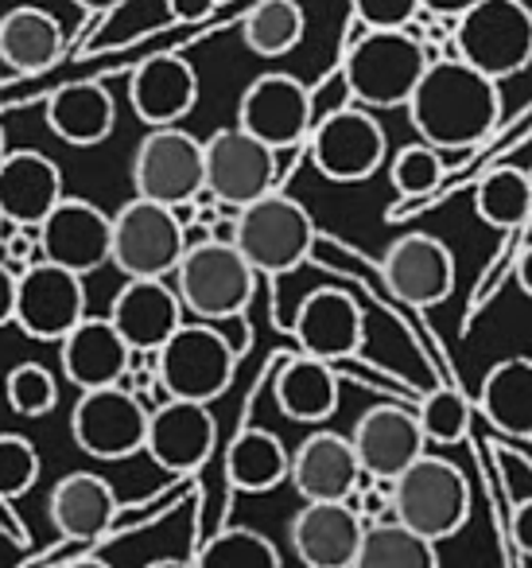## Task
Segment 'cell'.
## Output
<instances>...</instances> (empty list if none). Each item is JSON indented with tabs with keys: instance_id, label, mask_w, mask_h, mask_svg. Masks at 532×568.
Segmentation results:
<instances>
[{
	"instance_id": "681fc988",
	"label": "cell",
	"mask_w": 532,
	"mask_h": 568,
	"mask_svg": "<svg viewBox=\"0 0 532 568\" xmlns=\"http://www.w3.org/2000/svg\"><path fill=\"white\" fill-rule=\"evenodd\" d=\"M144 568H195V565H187V560H175V557H160V560H149Z\"/></svg>"
},
{
	"instance_id": "9a60e30c",
	"label": "cell",
	"mask_w": 532,
	"mask_h": 568,
	"mask_svg": "<svg viewBox=\"0 0 532 568\" xmlns=\"http://www.w3.org/2000/svg\"><path fill=\"white\" fill-rule=\"evenodd\" d=\"M35 234H40V257L66 273L90 276L94 268L110 265L113 214H105L86 199L63 195L55 211L35 226Z\"/></svg>"
},
{
	"instance_id": "f1b7e54d",
	"label": "cell",
	"mask_w": 532,
	"mask_h": 568,
	"mask_svg": "<svg viewBox=\"0 0 532 568\" xmlns=\"http://www.w3.org/2000/svg\"><path fill=\"white\" fill-rule=\"evenodd\" d=\"M478 409L498 433L532 440V355H509L493 363L478 389Z\"/></svg>"
},
{
	"instance_id": "6da1fadb",
	"label": "cell",
	"mask_w": 532,
	"mask_h": 568,
	"mask_svg": "<svg viewBox=\"0 0 532 568\" xmlns=\"http://www.w3.org/2000/svg\"><path fill=\"white\" fill-rule=\"evenodd\" d=\"M405 110L423 144L439 152H467L498 129L501 90L462 59L443 55L423 67Z\"/></svg>"
},
{
	"instance_id": "f907efd6",
	"label": "cell",
	"mask_w": 532,
	"mask_h": 568,
	"mask_svg": "<svg viewBox=\"0 0 532 568\" xmlns=\"http://www.w3.org/2000/svg\"><path fill=\"white\" fill-rule=\"evenodd\" d=\"M4 152H9V144H4V129H0V156H4Z\"/></svg>"
},
{
	"instance_id": "4fadbf2b",
	"label": "cell",
	"mask_w": 532,
	"mask_h": 568,
	"mask_svg": "<svg viewBox=\"0 0 532 568\" xmlns=\"http://www.w3.org/2000/svg\"><path fill=\"white\" fill-rule=\"evenodd\" d=\"M86 276L66 273L51 261H35L17 273V312L12 324L40 343H59L86 316Z\"/></svg>"
},
{
	"instance_id": "484cf974",
	"label": "cell",
	"mask_w": 532,
	"mask_h": 568,
	"mask_svg": "<svg viewBox=\"0 0 532 568\" xmlns=\"http://www.w3.org/2000/svg\"><path fill=\"white\" fill-rule=\"evenodd\" d=\"M51 526L66 537V541H98L110 534L113 518H117V495L113 487L94 471H71L55 483L48 498Z\"/></svg>"
},
{
	"instance_id": "b9f144b4",
	"label": "cell",
	"mask_w": 532,
	"mask_h": 568,
	"mask_svg": "<svg viewBox=\"0 0 532 568\" xmlns=\"http://www.w3.org/2000/svg\"><path fill=\"white\" fill-rule=\"evenodd\" d=\"M164 4H167V17L180 20V24H203L218 9V0H164Z\"/></svg>"
},
{
	"instance_id": "d4e9b609",
	"label": "cell",
	"mask_w": 532,
	"mask_h": 568,
	"mask_svg": "<svg viewBox=\"0 0 532 568\" xmlns=\"http://www.w3.org/2000/svg\"><path fill=\"white\" fill-rule=\"evenodd\" d=\"M133 113L149 129L180 125L198 102V74L180 55H152L129 79Z\"/></svg>"
},
{
	"instance_id": "8fae6325",
	"label": "cell",
	"mask_w": 532,
	"mask_h": 568,
	"mask_svg": "<svg viewBox=\"0 0 532 568\" xmlns=\"http://www.w3.org/2000/svg\"><path fill=\"white\" fill-rule=\"evenodd\" d=\"M307 141H311V164L330 183L369 180L389 156L385 129L361 105H342V110L327 113L319 125H311Z\"/></svg>"
},
{
	"instance_id": "9c48e42d",
	"label": "cell",
	"mask_w": 532,
	"mask_h": 568,
	"mask_svg": "<svg viewBox=\"0 0 532 568\" xmlns=\"http://www.w3.org/2000/svg\"><path fill=\"white\" fill-rule=\"evenodd\" d=\"M136 199L180 206L203 195V141L180 125L149 129L133 152Z\"/></svg>"
},
{
	"instance_id": "f6af8a7d",
	"label": "cell",
	"mask_w": 532,
	"mask_h": 568,
	"mask_svg": "<svg viewBox=\"0 0 532 568\" xmlns=\"http://www.w3.org/2000/svg\"><path fill=\"white\" fill-rule=\"evenodd\" d=\"M470 4H478V0H420V12H423V17L451 20V24H454V20H459Z\"/></svg>"
},
{
	"instance_id": "44dd1931",
	"label": "cell",
	"mask_w": 532,
	"mask_h": 568,
	"mask_svg": "<svg viewBox=\"0 0 532 568\" xmlns=\"http://www.w3.org/2000/svg\"><path fill=\"white\" fill-rule=\"evenodd\" d=\"M366 521L350 503H304L288 521V541L304 568H350Z\"/></svg>"
},
{
	"instance_id": "bcb514c9",
	"label": "cell",
	"mask_w": 532,
	"mask_h": 568,
	"mask_svg": "<svg viewBox=\"0 0 532 568\" xmlns=\"http://www.w3.org/2000/svg\"><path fill=\"white\" fill-rule=\"evenodd\" d=\"M513 273H516V284H521V293L532 301V245L521 253V257H516V268H513Z\"/></svg>"
},
{
	"instance_id": "1f68e13d",
	"label": "cell",
	"mask_w": 532,
	"mask_h": 568,
	"mask_svg": "<svg viewBox=\"0 0 532 568\" xmlns=\"http://www.w3.org/2000/svg\"><path fill=\"white\" fill-rule=\"evenodd\" d=\"M350 568H439V552L436 541L412 534L400 521H374L361 534Z\"/></svg>"
},
{
	"instance_id": "c3c4849f",
	"label": "cell",
	"mask_w": 532,
	"mask_h": 568,
	"mask_svg": "<svg viewBox=\"0 0 532 568\" xmlns=\"http://www.w3.org/2000/svg\"><path fill=\"white\" fill-rule=\"evenodd\" d=\"M66 568H113L110 560H102V557H79V560H71Z\"/></svg>"
},
{
	"instance_id": "7402d4cb",
	"label": "cell",
	"mask_w": 532,
	"mask_h": 568,
	"mask_svg": "<svg viewBox=\"0 0 532 568\" xmlns=\"http://www.w3.org/2000/svg\"><path fill=\"white\" fill-rule=\"evenodd\" d=\"M59 363H63V378L82 394V389L121 386L133 366V351L110 324V316H82L59 339Z\"/></svg>"
},
{
	"instance_id": "603a6c76",
	"label": "cell",
	"mask_w": 532,
	"mask_h": 568,
	"mask_svg": "<svg viewBox=\"0 0 532 568\" xmlns=\"http://www.w3.org/2000/svg\"><path fill=\"white\" fill-rule=\"evenodd\" d=\"M361 467L350 448V436L311 433L288 459V483L304 503H342L358 490Z\"/></svg>"
},
{
	"instance_id": "ba28073f",
	"label": "cell",
	"mask_w": 532,
	"mask_h": 568,
	"mask_svg": "<svg viewBox=\"0 0 532 568\" xmlns=\"http://www.w3.org/2000/svg\"><path fill=\"white\" fill-rule=\"evenodd\" d=\"M183 250H187V230L180 226L172 206H160L152 199H129L113 214L110 265H117L129 281L175 273Z\"/></svg>"
},
{
	"instance_id": "3957f363",
	"label": "cell",
	"mask_w": 532,
	"mask_h": 568,
	"mask_svg": "<svg viewBox=\"0 0 532 568\" xmlns=\"http://www.w3.org/2000/svg\"><path fill=\"white\" fill-rule=\"evenodd\" d=\"M451 51L501 82L532 63V9L524 0H478L451 24Z\"/></svg>"
},
{
	"instance_id": "d6a6232c",
	"label": "cell",
	"mask_w": 532,
	"mask_h": 568,
	"mask_svg": "<svg viewBox=\"0 0 532 568\" xmlns=\"http://www.w3.org/2000/svg\"><path fill=\"white\" fill-rule=\"evenodd\" d=\"M307 17L296 0H257L242 24V40L253 55L280 59L304 43Z\"/></svg>"
},
{
	"instance_id": "d6986e66",
	"label": "cell",
	"mask_w": 532,
	"mask_h": 568,
	"mask_svg": "<svg viewBox=\"0 0 532 568\" xmlns=\"http://www.w3.org/2000/svg\"><path fill=\"white\" fill-rule=\"evenodd\" d=\"M291 332H296L299 355L323 358V363L335 366L361 351L366 320H361V308L350 293H342V288H315L299 304Z\"/></svg>"
},
{
	"instance_id": "5bb4252c",
	"label": "cell",
	"mask_w": 532,
	"mask_h": 568,
	"mask_svg": "<svg viewBox=\"0 0 532 568\" xmlns=\"http://www.w3.org/2000/svg\"><path fill=\"white\" fill-rule=\"evenodd\" d=\"M237 129L257 136L273 152L296 149L311 133V94L296 74H260L237 102Z\"/></svg>"
},
{
	"instance_id": "f546056e",
	"label": "cell",
	"mask_w": 532,
	"mask_h": 568,
	"mask_svg": "<svg viewBox=\"0 0 532 568\" xmlns=\"http://www.w3.org/2000/svg\"><path fill=\"white\" fill-rule=\"evenodd\" d=\"M273 394L288 420L323 425V420H330L338 409V374H335V366L323 363V358L291 355V358H284L280 374H276Z\"/></svg>"
},
{
	"instance_id": "4316f807",
	"label": "cell",
	"mask_w": 532,
	"mask_h": 568,
	"mask_svg": "<svg viewBox=\"0 0 532 568\" xmlns=\"http://www.w3.org/2000/svg\"><path fill=\"white\" fill-rule=\"evenodd\" d=\"M43 121L63 144L94 149L110 141L117 125V102L102 82H66L43 105Z\"/></svg>"
},
{
	"instance_id": "277c9868",
	"label": "cell",
	"mask_w": 532,
	"mask_h": 568,
	"mask_svg": "<svg viewBox=\"0 0 532 568\" xmlns=\"http://www.w3.org/2000/svg\"><path fill=\"white\" fill-rule=\"evenodd\" d=\"M175 293H180L183 312H191L203 324H218V320L245 316L257 296V273L249 261L237 253V245L203 242L183 250L180 265H175Z\"/></svg>"
},
{
	"instance_id": "ffe728a7",
	"label": "cell",
	"mask_w": 532,
	"mask_h": 568,
	"mask_svg": "<svg viewBox=\"0 0 532 568\" xmlns=\"http://www.w3.org/2000/svg\"><path fill=\"white\" fill-rule=\"evenodd\" d=\"M110 324L117 327V335L129 343L133 355H156L183 324L180 293L164 276H136L113 296Z\"/></svg>"
},
{
	"instance_id": "7bdbcfd3",
	"label": "cell",
	"mask_w": 532,
	"mask_h": 568,
	"mask_svg": "<svg viewBox=\"0 0 532 568\" xmlns=\"http://www.w3.org/2000/svg\"><path fill=\"white\" fill-rule=\"evenodd\" d=\"M513 545L524 557H532V498L513 506Z\"/></svg>"
},
{
	"instance_id": "7c38bea8",
	"label": "cell",
	"mask_w": 532,
	"mask_h": 568,
	"mask_svg": "<svg viewBox=\"0 0 532 568\" xmlns=\"http://www.w3.org/2000/svg\"><path fill=\"white\" fill-rule=\"evenodd\" d=\"M276 187V152L245 129H218L203 141V191L222 206H249Z\"/></svg>"
},
{
	"instance_id": "30bf717a",
	"label": "cell",
	"mask_w": 532,
	"mask_h": 568,
	"mask_svg": "<svg viewBox=\"0 0 532 568\" xmlns=\"http://www.w3.org/2000/svg\"><path fill=\"white\" fill-rule=\"evenodd\" d=\"M149 405L125 386L82 389L71 409V436L94 459H129L144 452Z\"/></svg>"
},
{
	"instance_id": "7dc6e473",
	"label": "cell",
	"mask_w": 532,
	"mask_h": 568,
	"mask_svg": "<svg viewBox=\"0 0 532 568\" xmlns=\"http://www.w3.org/2000/svg\"><path fill=\"white\" fill-rule=\"evenodd\" d=\"M82 12H117L125 0H74Z\"/></svg>"
},
{
	"instance_id": "ab89813d",
	"label": "cell",
	"mask_w": 532,
	"mask_h": 568,
	"mask_svg": "<svg viewBox=\"0 0 532 568\" xmlns=\"http://www.w3.org/2000/svg\"><path fill=\"white\" fill-rule=\"evenodd\" d=\"M354 20L366 32H397L420 20V0H350Z\"/></svg>"
},
{
	"instance_id": "d590c367",
	"label": "cell",
	"mask_w": 532,
	"mask_h": 568,
	"mask_svg": "<svg viewBox=\"0 0 532 568\" xmlns=\"http://www.w3.org/2000/svg\"><path fill=\"white\" fill-rule=\"evenodd\" d=\"M412 413L428 444H459L470 428L467 397L451 386H439V389H431V394H423Z\"/></svg>"
},
{
	"instance_id": "8992f818",
	"label": "cell",
	"mask_w": 532,
	"mask_h": 568,
	"mask_svg": "<svg viewBox=\"0 0 532 568\" xmlns=\"http://www.w3.org/2000/svg\"><path fill=\"white\" fill-rule=\"evenodd\" d=\"M237 253L253 265L257 276H284L299 268L315 250V219L304 203L284 191L253 199L237 211Z\"/></svg>"
},
{
	"instance_id": "74e56055",
	"label": "cell",
	"mask_w": 532,
	"mask_h": 568,
	"mask_svg": "<svg viewBox=\"0 0 532 568\" xmlns=\"http://www.w3.org/2000/svg\"><path fill=\"white\" fill-rule=\"evenodd\" d=\"M4 397H9L12 413H20V417H48L59 405V382L48 366L20 363L4 378Z\"/></svg>"
},
{
	"instance_id": "f35d334b",
	"label": "cell",
	"mask_w": 532,
	"mask_h": 568,
	"mask_svg": "<svg viewBox=\"0 0 532 568\" xmlns=\"http://www.w3.org/2000/svg\"><path fill=\"white\" fill-rule=\"evenodd\" d=\"M40 483V452L28 436L0 433V498H20Z\"/></svg>"
},
{
	"instance_id": "e575fe53",
	"label": "cell",
	"mask_w": 532,
	"mask_h": 568,
	"mask_svg": "<svg viewBox=\"0 0 532 568\" xmlns=\"http://www.w3.org/2000/svg\"><path fill=\"white\" fill-rule=\"evenodd\" d=\"M195 568H284L276 545L249 526H229L214 534L191 560Z\"/></svg>"
},
{
	"instance_id": "52a82bcc",
	"label": "cell",
	"mask_w": 532,
	"mask_h": 568,
	"mask_svg": "<svg viewBox=\"0 0 532 568\" xmlns=\"http://www.w3.org/2000/svg\"><path fill=\"white\" fill-rule=\"evenodd\" d=\"M152 363H156V378L167 397L211 405L234 382L237 351L214 324H203V320L187 324L183 320L172 339L152 355Z\"/></svg>"
},
{
	"instance_id": "836d02e7",
	"label": "cell",
	"mask_w": 532,
	"mask_h": 568,
	"mask_svg": "<svg viewBox=\"0 0 532 568\" xmlns=\"http://www.w3.org/2000/svg\"><path fill=\"white\" fill-rule=\"evenodd\" d=\"M474 214L493 230H516L532 214V180L521 168H493L474 187Z\"/></svg>"
},
{
	"instance_id": "8d00e7d4",
	"label": "cell",
	"mask_w": 532,
	"mask_h": 568,
	"mask_svg": "<svg viewBox=\"0 0 532 568\" xmlns=\"http://www.w3.org/2000/svg\"><path fill=\"white\" fill-rule=\"evenodd\" d=\"M443 172H447L443 152L431 149V144H423V141L405 144V149H400L397 156H392V164H389L392 187H397V195H405V199L431 195V191L443 183Z\"/></svg>"
},
{
	"instance_id": "e0dca14e",
	"label": "cell",
	"mask_w": 532,
	"mask_h": 568,
	"mask_svg": "<svg viewBox=\"0 0 532 568\" xmlns=\"http://www.w3.org/2000/svg\"><path fill=\"white\" fill-rule=\"evenodd\" d=\"M218 444V425L211 417V405L180 402L164 397V405L149 409V433H144V452L156 459L164 471L191 475L211 459Z\"/></svg>"
},
{
	"instance_id": "83f0119b",
	"label": "cell",
	"mask_w": 532,
	"mask_h": 568,
	"mask_svg": "<svg viewBox=\"0 0 532 568\" xmlns=\"http://www.w3.org/2000/svg\"><path fill=\"white\" fill-rule=\"evenodd\" d=\"M63 24L40 4H17L0 17V63L12 74H43L63 55Z\"/></svg>"
},
{
	"instance_id": "5b68a950",
	"label": "cell",
	"mask_w": 532,
	"mask_h": 568,
	"mask_svg": "<svg viewBox=\"0 0 532 568\" xmlns=\"http://www.w3.org/2000/svg\"><path fill=\"white\" fill-rule=\"evenodd\" d=\"M392 518L428 541H447L470 518V483L451 459L428 456L392 479Z\"/></svg>"
},
{
	"instance_id": "ee69618b",
	"label": "cell",
	"mask_w": 532,
	"mask_h": 568,
	"mask_svg": "<svg viewBox=\"0 0 532 568\" xmlns=\"http://www.w3.org/2000/svg\"><path fill=\"white\" fill-rule=\"evenodd\" d=\"M12 312H17V273L0 265V327L12 324Z\"/></svg>"
},
{
	"instance_id": "4dcf8cb0",
	"label": "cell",
	"mask_w": 532,
	"mask_h": 568,
	"mask_svg": "<svg viewBox=\"0 0 532 568\" xmlns=\"http://www.w3.org/2000/svg\"><path fill=\"white\" fill-rule=\"evenodd\" d=\"M291 452L268 428H242L226 448V479L234 490L245 495H265V490L288 483Z\"/></svg>"
},
{
	"instance_id": "2e32d148",
	"label": "cell",
	"mask_w": 532,
	"mask_h": 568,
	"mask_svg": "<svg viewBox=\"0 0 532 568\" xmlns=\"http://www.w3.org/2000/svg\"><path fill=\"white\" fill-rule=\"evenodd\" d=\"M381 273L389 293L412 308H436L454 288V253L431 234H400L385 250Z\"/></svg>"
},
{
	"instance_id": "816d5d0a",
	"label": "cell",
	"mask_w": 532,
	"mask_h": 568,
	"mask_svg": "<svg viewBox=\"0 0 532 568\" xmlns=\"http://www.w3.org/2000/svg\"><path fill=\"white\" fill-rule=\"evenodd\" d=\"M0 226H4V219H0Z\"/></svg>"
},
{
	"instance_id": "cb8c5ba5",
	"label": "cell",
	"mask_w": 532,
	"mask_h": 568,
	"mask_svg": "<svg viewBox=\"0 0 532 568\" xmlns=\"http://www.w3.org/2000/svg\"><path fill=\"white\" fill-rule=\"evenodd\" d=\"M63 199V172L51 156L35 149H17L0 156V219L12 226H40Z\"/></svg>"
},
{
	"instance_id": "60d3db41",
	"label": "cell",
	"mask_w": 532,
	"mask_h": 568,
	"mask_svg": "<svg viewBox=\"0 0 532 568\" xmlns=\"http://www.w3.org/2000/svg\"><path fill=\"white\" fill-rule=\"evenodd\" d=\"M40 257V234L32 226H0V265H9L12 273H24L28 265H35Z\"/></svg>"
},
{
	"instance_id": "7a4b0ae2",
	"label": "cell",
	"mask_w": 532,
	"mask_h": 568,
	"mask_svg": "<svg viewBox=\"0 0 532 568\" xmlns=\"http://www.w3.org/2000/svg\"><path fill=\"white\" fill-rule=\"evenodd\" d=\"M423 67H428V51L420 36H412V28L361 32L358 43L346 51L342 79L354 105L361 110H400L412 98Z\"/></svg>"
},
{
	"instance_id": "ac0fdd59",
	"label": "cell",
	"mask_w": 532,
	"mask_h": 568,
	"mask_svg": "<svg viewBox=\"0 0 532 568\" xmlns=\"http://www.w3.org/2000/svg\"><path fill=\"white\" fill-rule=\"evenodd\" d=\"M350 448L358 456L361 475L369 479H397L412 459L428 452L416 413L405 405H374L354 420Z\"/></svg>"
}]
</instances>
